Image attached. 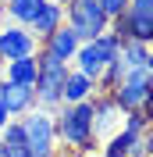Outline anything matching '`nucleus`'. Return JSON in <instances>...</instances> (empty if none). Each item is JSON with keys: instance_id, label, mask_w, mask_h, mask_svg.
<instances>
[{"instance_id": "7", "label": "nucleus", "mask_w": 153, "mask_h": 157, "mask_svg": "<svg viewBox=\"0 0 153 157\" xmlns=\"http://www.w3.org/2000/svg\"><path fill=\"white\" fill-rule=\"evenodd\" d=\"M68 61H57L50 57V54H39V71H36V82H32V89H36V107H61V89H64V75H68Z\"/></svg>"}, {"instance_id": "18", "label": "nucleus", "mask_w": 153, "mask_h": 157, "mask_svg": "<svg viewBox=\"0 0 153 157\" xmlns=\"http://www.w3.org/2000/svg\"><path fill=\"white\" fill-rule=\"evenodd\" d=\"M146 68L153 71V43H150V54H146Z\"/></svg>"}, {"instance_id": "20", "label": "nucleus", "mask_w": 153, "mask_h": 157, "mask_svg": "<svg viewBox=\"0 0 153 157\" xmlns=\"http://www.w3.org/2000/svg\"><path fill=\"white\" fill-rule=\"evenodd\" d=\"M100 157H103V154H100Z\"/></svg>"}, {"instance_id": "19", "label": "nucleus", "mask_w": 153, "mask_h": 157, "mask_svg": "<svg viewBox=\"0 0 153 157\" xmlns=\"http://www.w3.org/2000/svg\"><path fill=\"white\" fill-rule=\"evenodd\" d=\"M61 4H68V0H61Z\"/></svg>"}, {"instance_id": "13", "label": "nucleus", "mask_w": 153, "mask_h": 157, "mask_svg": "<svg viewBox=\"0 0 153 157\" xmlns=\"http://www.w3.org/2000/svg\"><path fill=\"white\" fill-rule=\"evenodd\" d=\"M4 78L18 82V86H32L36 82V71H39V54H25V57H14V61H4Z\"/></svg>"}, {"instance_id": "4", "label": "nucleus", "mask_w": 153, "mask_h": 157, "mask_svg": "<svg viewBox=\"0 0 153 157\" xmlns=\"http://www.w3.org/2000/svg\"><path fill=\"white\" fill-rule=\"evenodd\" d=\"M107 93H110V100H114L121 111H143L146 104L153 100V71L150 68L125 71Z\"/></svg>"}, {"instance_id": "6", "label": "nucleus", "mask_w": 153, "mask_h": 157, "mask_svg": "<svg viewBox=\"0 0 153 157\" xmlns=\"http://www.w3.org/2000/svg\"><path fill=\"white\" fill-rule=\"evenodd\" d=\"M64 21H68V29L75 32L82 43H86V39H96L100 32L110 29V18L103 14L100 0H68L64 4Z\"/></svg>"}, {"instance_id": "11", "label": "nucleus", "mask_w": 153, "mask_h": 157, "mask_svg": "<svg viewBox=\"0 0 153 157\" xmlns=\"http://www.w3.org/2000/svg\"><path fill=\"white\" fill-rule=\"evenodd\" d=\"M96 93H100V82L93 75H86V71H78V68H68L64 89H61V104H78V100H89Z\"/></svg>"}, {"instance_id": "8", "label": "nucleus", "mask_w": 153, "mask_h": 157, "mask_svg": "<svg viewBox=\"0 0 153 157\" xmlns=\"http://www.w3.org/2000/svg\"><path fill=\"white\" fill-rule=\"evenodd\" d=\"M25 54H39V39L29 25H0V61H14L25 57Z\"/></svg>"}, {"instance_id": "17", "label": "nucleus", "mask_w": 153, "mask_h": 157, "mask_svg": "<svg viewBox=\"0 0 153 157\" xmlns=\"http://www.w3.org/2000/svg\"><path fill=\"white\" fill-rule=\"evenodd\" d=\"M7 121H11V114H7V107H4V104H0V128L7 125Z\"/></svg>"}, {"instance_id": "14", "label": "nucleus", "mask_w": 153, "mask_h": 157, "mask_svg": "<svg viewBox=\"0 0 153 157\" xmlns=\"http://www.w3.org/2000/svg\"><path fill=\"white\" fill-rule=\"evenodd\" d=\"M43 0H4V18L14 21V25H32V18L39 14Z\"/></svg>"}, {"instance_id": "1", "label": "nucleus", "mask_w": 153, "mask_h": 157, "mask_svg": "<svg viewBox=\"0 0 153 157\" xmlns=\"http://www.w3.org/2000/svg\"><path fill=\"white\" fill-rule=\"evenodd\" d=\"M54 125H57V143L75 154H93L100 147L93 136V97L54 107Z\"/></svg>"}, {"instance_id": "16", "label": "nucleus", "mask_w": 153, "mask_h": 157, "mask_svg": "<svg viewBox=\"0 0 153 157\" xmlns=\"http://www.w3.org/2000/svg\"><path fill=\"white\" fill-rule=\"evenodd\" d=\"M143 147H146V157H153V121L146 125V136H143Z\"/></svg>"}, {"instance_id": "2", "label": "nucleus", "mask_w": 153, "mask_h": 157, "mask_svg": "<svg viewBox=\"0 0 153 157\" xmlns=\"http://www.w3.org/2000/svg\"><path fill=\"white\" fill-rule=\"evenodd\" d=\"M21 136H25V150L29 157H57V125H54V111L47 107H29L18 114Z\"/></svg>"}, {"instance_id": "15", "label": "nucleus", "mask_w": 153, "mask_h": 157, "mask_svg": "<svg viewBox=\"0 0 153 157\" xmlns=\"http://www.w3.org/2000/svg\"><path fill=\"white\" fill-rule=\"evenodd\" d=\"M100 7H103V14H107V18H118V14L128 7V0H100Z\"/></svg>"}, {"instance_id": "10", "label": "nucleus", "mask_w": 153, "mask_h": 157, "mask_svg": "<svg viewBox=\"0 0 153 157\" xmlns=\"http://www.w3.org/2000/svg\"><path fill=\"white\" fill-rule=\"evenodd\" d=\"M0 104L7 107L11 118H18L29 107H36V89L32 86H18V82H11V78H0Z\"/></svg>"}, {"instance_id": "5", "label": "nucleus", "mask_w": 153, "mask_h": 157, "mask_svg": "<svg viewBox=\"0 0 153 157\" xmlns=\"http://www.w3.org/2000/svg\"><path fill=\"white\" fill-rule=\"evenodd\" d=\"M110 32L118 39L153 43V0H128V7L110 18Z\"/></svg>"}, {"instance_id": "12", "label": "nucleus", "mask_w": 153, "mask_h": 157, "mask_svg": "<svg viewBox=\"0 0 153 157\" xmlns=\"http://www.w3.org/2000/svg\"><path fill=\"white\" fill-rule=\"evenodd\" d=\"M57 25H64V4L61 0H43V7H39V14L32 18L29 29L36 32V39H47Z\"/></svg>"}, {"instance_id": "9", "label": "nucleus", "mask_w": 153, "mask_h": 157, "mask_svg": "<svg viewBox=\"0 0 153 157\" xmlns=\"http://www.w3.org/2000/svg\"><path fill=\"white\" fill-rule=\"evenodd\" d=\"M78 43H82V39H78L75 32L68 29V21H64V25H57V29L50 32L47 39H39V54H50V57L68 61V64H71V57H75Z\"/></svg>"}, {"instance_id": "3", "label": "nucleus", "mask_w": 153, "mask_h": 157, "mask_svg": "<svg viewBox=\"0 0 153 157\" xmlns=\"http://www.w3.org/2000/svg\"><path fill=\"white\" fill-rule=\"evenodd\" d=\"M118 47H121V39H118L114 32L107 29V32H100L96 39L78 43L75 57H71V68H78V71H86V75L100 78V75H103V68L118 57Z\"/></svg>"}]
</instances>
